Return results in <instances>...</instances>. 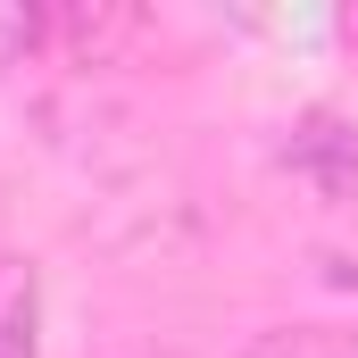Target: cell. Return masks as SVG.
Listing matches in <instances>:
<instances>
[{"mask_svg": "<svg viewBox=\"0 0 358 358\" xmlns=\"http://www.w3.org/2000/svg\"><path fill=\"white\" fill-rule=\"evenodd\" d=\"M283 167H292V176H308L325 200H342V192L358 183V134L342 125V117H325V108H317V117H300V125H292Z\"/></svg>", "mask_w": 358, "mask_h": 358, "instance_id": "cell-1", "label": "cell"}, {"mask_svg": "<svg viewBox=\"0 0 358 358\" xmlns=\"http://www.w3.org/2000/svg\"><path fill=\"white\" fill-rule=\"evenodd\" d=\"M0 358H42V267L0 259Z\"/></svg>", "mask_w": 358, "mask_h": 358, "instance_id": "cell-2", "label": "cell"}, {"mask_svg": "<svg viewBox=\"0 0 358 358\" xmlns=\"http://www.w3.org/2000/svg\"><path fill=\"white\" fill-rule=\"evenodd\" d=\"M242 358H358V325H325V317H308V325H267V334H250Z\"/></svg>", "mask_w": 358, "mask_h": 358, "instance_id": "cell-3", "label": "cell"}, {"mask_svg": "<svg viewBox=\"0 0 358 358\" xmlns=\"http://www.w3.org/2000/svg\"><path fill=\"white\" fill-rule=\"evenodd\" d=\"M59 42V17L42 0H0V67H25Z\"/></svg>", "mask_w": 358, "mask_h": 358, "instance_id": "cell-4", "label": "cell"}]
</instances>
